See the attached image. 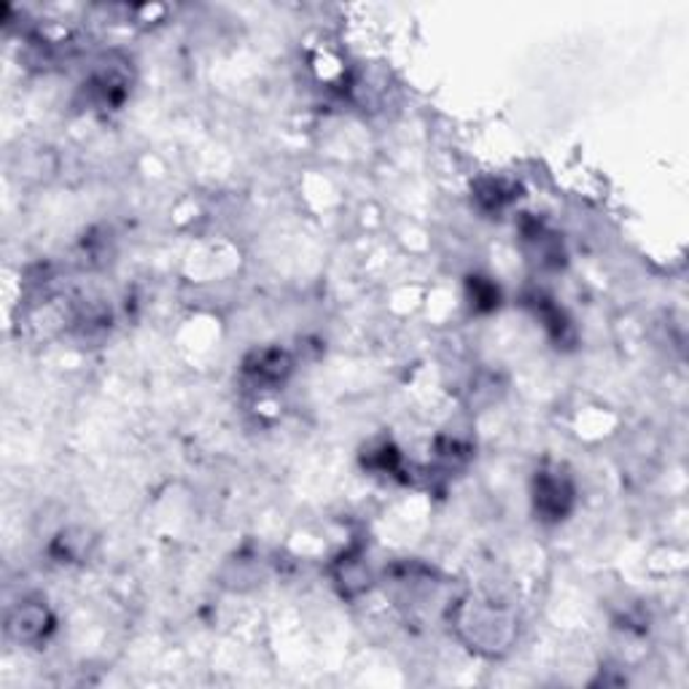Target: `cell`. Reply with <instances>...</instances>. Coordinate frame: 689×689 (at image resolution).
<instances>
[{
  "label": "cell",
  "instance_id": "6da1fadb",
  "mask_svg": "<svg viewBox=\"0 0 689 689\" xmlns=\"http://www.w3.org/2000/svg\"><path fill=\"white\" fill-rule=\"evenodd\" d=\"M463 641L480 655H501L514 641V617L493 601H461L452 612Z\"/></svg>",
  "mask_w": 689,
  "mask_h": 689
},
{
  "label": "cell",
  "instance_id": "7a4b0ae2",
  "mask_svg": "<svg viewBox=\"0 0 689 689\" xmlns=\"http://www.w3.org/2000/svg\"><path fill=\"white\" fill-rule=\"evenodd\" d=\"M533 507L544 523H561L574 507V482L566 471L542 469L533 480Z\"/></svg>",
  "mask_w": 689,
  "mask_h": 689
},
{
  "label": "cell",
  "instance_id": "3957f363",
  "mask_svg": "<svg viewBox=\"0 0 689 689\" xmlns=\"http://www.w3.org/2000/svg\"><path fill=\"white\" fill-rule=\"evenodd\" d=\"M54 630V617L43 601H24L9 614L6 633L17 644H39Z\"/></svg>",
  "mask_w": 689,
  "mask_h": 689
},
{
  "label": "cell",
  "instance_id": "277c9868",
  "mask_svg": "<svg viewBox=\"0 0 689 689\" xmlns=\"http://www.w3.org/2000/svg\"><path fill=\"white\" fill-rule=\"evenodd\" d=\"M291 356L281 347H264V351L251 353L246 358L243 372L248 380L259 388H272V386H283L285 377L291 375Z\"/></svg>",
  "mask_w": 689,
  "mask_h": 689
},
{
  "label": "cell",
  "instance_id": "5b68a950",
  "mask_svg": "<svg viewBox=\"0 0 689 689\" xmlns=\"http://www.w3.org/2000/svg\"><path fill=\"white\" fill-rule=\"evenodd\" d=\"M92 547H95V536L86 528H67L54 539L52 552L62 563H82L90 557Z\"/></svg>",
  "mask_w": 689,
  "mask_h": 689
},
{
  "label": "cell",
  "instance_id": "8992f818",
  "mask_svg": "<svg viewBox=\"0 0 689 689\" xmlns=\"http://www.w3.org/2000/svg\"><path fill=\"white\" fill-rule=\"evenodd\" d=\"M514 200V189L504 181H482L477 186V202L486 210H501Z\"/></svg>",
  "mask_w": 689,
  "mask_h": 689
},
{
  "label": "cell",
  "instance_id": "52a82bcc",
  "mask_svg": "<svg viewBox=\"0 0 689 689\" xmlns=\"http://www.w3.org/2000/svg\"><path fill=\"white\" fill-rule=\"evenodd\" d=\"M471 296H474V307L477 310H490L499 304V291L493 289L488 281H482V278H474V283H471Z\"/></svg>",
  "mask_w": 689,
  "mask_h": 689
}]
</instances>
